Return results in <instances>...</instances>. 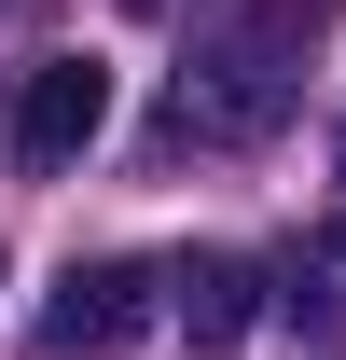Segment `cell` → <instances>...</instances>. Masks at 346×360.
Wrapping results in <instances>:
<instances>
[{"instance_id": "3", "label": "cell", "mask_w": 346, "mask_h": 360, "mask_svg": "<svg viewBox=\"0 0 346 360\" xmlns=\"http://www.w3.org/2000/svg\"><path fill=\"white\" fill-rule=\"evenodd\" d=\"M97 125H111V70H97V56H42V70L14 84V167L28 180H56Z\"/></svg>"}, {"instance_id": "1", "label": "cell", "mask_w": 346, "mask_h": 360, "mask_svg": "<svg viewBox=\"0 0 346 360\" xmlns=\"http://www.w3.org/2000/svg\"><path fill=\"white\" fill-rule=\"evenodd\" d=\"M333 42V0H236L167 70V153H250L305 111V70Z\"/></svg>"}, {"instance_id": "4", "label": "cell", "mask_w": 346, "mask_h": 360, "mask_svg": "<svg viewBox=\"0 0 346 360\" xmlns=\"http://www.w3.org/2000/svg\"><path fill=\"white\" fill-rule=\"evenodd\" d=\"M250 291H263V277L236 264V250H194V264L167 277V319H180V347H194V360H236V333H250Z\"/></svg>"}, {"instance_id": "2", "label": "cell", "mask_w": 346, "mask_h": 360, "mask_svg": "<svg viewBox=\"0 0 346 360\" xmlns=\"http://www.w3.org/2000/svg\"><path fill=\"white\" fill-rule=\"evenodd\" d=\"M153 291H167V277H153V264H125V250L70 264V277L42 291V360H125L139 333H153Z\"/></svg>"}, {"instance_id": "5", "label": "cell", "mask_w": 346, "mask_h": 360, "mask_svg": "<svg viewBox=\"0 0 346 360\" xmlns=\"http://www.w3.org/2000/svg\"><path fill=\"white\" fill-rule=\"evenodd\" d=\"M319 236H333V264H346V111H333V222Z\"/></svg>"}]
</instances>
